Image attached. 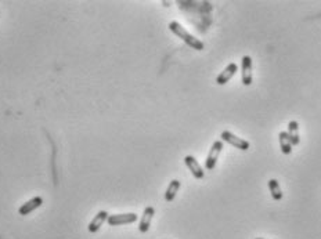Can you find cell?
<instances>
[{
    "instance_id": "obj_1",
    "label": "cell",
    "mask_w": 321,
    "mask_h": 239,
    "mask_svg": "<svg viewBox=\"0 0 321 239\" xmlns=\"http://www.w3.org/2000/svg\"><path fill=\"white\" fill-rule=\"evenodd\" d=\"M169 29L172 34H175L178 36L179 39H181L183 42L188 44L191 49H194V50H198V52H201L203 50V43L200 40V39H197L195 36L190 34L188 31H186V28L181 25V24H179L178 21H172L169 24Z\"/></svg>"
},
{
    "instance_id": "obj_2",
    "label": "cell",
    "mask_w": 321,
    "mask_h": 239,
    "mask_svg": "<svg viewBox=\"0 0 321 239\" xmlns=\"http://www.w3.org/2000/svg\"><path fill=\"white\" fill-rule=\"evenodd\" d=\"M223 151V143L218 140L212 144L211 149H209V154L206 156V161H205V169L206 170H213L215 166H216V162L219 159L220 152Z\"/></svg>"
},
{
    "instance_id": "obj_3",
    "label": "cell",
    "mask_w": 321,
    "mask_h": 239,
    "mask_svg": "<svg viewBox=\"0 0 321 239\" xmlns=\"http://www.w3.org/2000/svg\"><path fill=\"white\" fill-rule=\"evenodd\" d=\"M220 138L224 141V143H227L230 146L236 147L237 149H241V151H248L249 149V143L244 140V138H240L236 134H233L231 131H221V134H220Z\"/></svg>"
},
{
    "instance_id": "obj_4",
    "label": "cell",
    "mask_w": 321,
    "mask_h": 239,
    "mask_svg": "<svg viewBox=\"0 0 321 239\" xmlns=\"http://www.w3.org/2000/svg\"><path fill=\"white\" fill-rule=\"evenodd\" d=\"M137 221V214L136 213H123V214H111L107 219V222L111 227H118V225H126L133 224Z\"/></svg>"
},
{
    "instance_id": "obj_5",
    "label": "cell",
    "mask_w": 321,
    "mask_h": 239,
    "mask_svg": "<svg viewBox=\"0 0 321 239\" xmlns=\"http://www.w3.org/2000/svg\"><path fill=\"white\" fill-rule=\"evenodd\" d=\"M252 58L249 55H244L241 60V80L244 86L252 85Z\"/></svg>"
},
{
    "instance_id": "obj_6",
    "label": "cell",
    "mask_w": 321,
    "mask_h": 239,
    "mask_svg": "<svg viewBox=\"0 0 321 239\" xmlns=\"http://www.w3.org/2000/svg\"><path fill=\"white\" fill-rule=\"evenodd\" d=\"M42 205H43L42 197L31 198L29 201H26L24 205L20 206L18 213H20V216H28V214H31L32 212H35L36 209H39Z\"/></svg>"
},
{
    "instance_id": "obj_7",
    "label": "cell",
    "mask_w": 321,
    "mask_h": 239,
    "mask_svg": "<svg viewBox=\"0 0 321 239\" xmlns=\"http://www.w3.org/2000/svg\"><path fill=\"white\" fill-rule=\"evenodd\" d=\"M184 163H186V166L188 167V170L191 171V174L194 176L197 180H201L203 179V176H205V173H203V169L201 167V165L198 163V161L195 159L194 156H191V155H187L186 158H184Z\"/></svg>"
},
{
    "instance_id": "obj_8",
    "label": "cell",
    "mask_w": 321,
    "mask_h": 239,
    "mask_svg": "<svg viewBox=\"0 0 321 239\" xmlns=\"http://www.w3.org/2000/svg\"><path fill=\"white\" fill-rule=\"evenodd\" d=\"M237 72H238V67H237L236 62H231V64H228L226 68L223 69V72H220L219 76L216 77V83L220 86L226 85L228 80L231 79V77L236 75Z\"/></svg>"
},
{
    "instance_id": "obj_9",
    "label": "cell",
    "mask_w": 321,
    "mask_h": 239,
    "mask_svg": "<svg viewBox=\"0 0 321 239\" xmlns=\"http://www.w3.org/2000/svg\"><path fill=\"white\" fill-rule=\"evenodd\" d=\"M155 216V209L152 206H148L145 207L143 212V216H141V220H140V224H139V231L140 232H147L150 230V225H151L152 217Z\"/></svg>"
},
{
    "instance_id": "obj_10",
    "label": "cell",
    "mask_w": 321,
    "mask_h": 239,
    "mask_svg": "<svg viewBox=\"0 0 321 239\" xmlns=\"http://www.w3.org/2000/svg\"><path fill=\"white\" fill-rule=\"evenodd\" d=\"M108 216L110 214L107 213L105 210H100L99 213L94 216V219L92 220V221L89 222V227H87V230H89V232H92V234H94V232H97V231L101 228V225L104 224V222L107 221V219H108Z\"/></svg>"
},
{
    "instance_id": "obj_11",
    "label": "cell",
    "mask_w": 321,
    "mask_h": 239,
    "mask_svg": "<svg viewBox=\"0 0 321 239\" xmlns=\"http://www.w3.org/2000/svg\"><path fill=\"white\" fill-rule=\"evenodd\" d=\"M288 136L291 140V144L292 146H298L299 144V125L296 120H291L288 123Z\"/></svg>"
},
{
    "instance_id": "obj_12",
    "label": "cell",
    "mask_w": 321,
    "mask_h": 239,
    "mask_svg": "<svg viewBox=\"0 0 321 239\" xmlns=\"http://www.w3.org/2000/svg\"><path fill=\"white\" fill-rule=\"evenodd\" d=\"M180 181L179 180H172L170 181V184L168 185V188H166V192H165V201L166 202H172L175 198H176V195H178L179 189H180Z\"/></svg>"
},
{
    "instance_id": "obj_13",
    "label": "cell",
    "mask_w": 321,
    "mask_h": 239,
    "mask_svg": "<svg viewBox=\"0 0 321 239\" xmlns=\"http://www.w3.org/2000/svg\"><path fill=\"white\" fill-rule=\"evenodd\" d=\"M279 141H280V148L282 151V154L289 155L292 152V144H291V140L288 136L287 131H281L279 134Z\"/></svg>"
},
{
    "instance_id": "obj_14",
    "label": "cell",
    "mask_w": 321,
    "mask_h": 239,
    "mask_svg": "<svg viewBox=\"0 0 321 239\" xmlns=\"http://www.w3.org/2000/svg\"><path fill=\"white\" fill-rule=\"evenodd\" d=\"M269 189H270V194L271 197L274 201H281L282 199V191H281V188H280L279 181L276 179H271L269 181Z\"/></svg>"
},
{
    "instance_id": "obj_15",
    "label": "cell",
    "mask_w": 321,
    "mask_h": 239,
    "mask_svg": "<svg viewBox=\"0 0 321 239\" xmlns=\"http://www.w3.org/2000/svg\"><path fill=\"white\" fill-rule=\"evenodd\" d=\"M256 239H266V238H256Z\"/></svg>"
}]
</instances>
